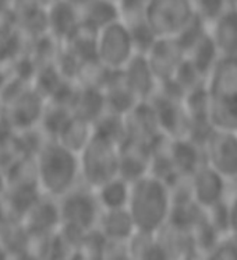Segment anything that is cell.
<instances>
[{
	"mask_svg": "<svg viewBox=\"0 0 237 260\" xmlns=\"http://www.w3.org/2000/svg\"><path fill=\"white\" fill-rule=\"evenodd\" d=\"M38 185L41 192L59 199L80 182L78 154L55 139L46 140L35 153Z\"/></svg>",
	"mask_w": 237,
	"mask_h": 260,
	"instance_id": "6da1fadb",
	"label": "cell"
},
{
	"mask_svg": "<svg viewBox=\"0 0 237 260\" xmlns=\"http://www.w3.org/2000/svg\"><path fill=\"white\" fill-rule=\"evenodd\" d=\"M170 190L164 181L147 174L130 183L127 210L137 231L155 234L166 224L169 215Z\"/></svg>",
	"mask_w": 237,
	"mask_h": 260,
	"instance_id": "7a4b0ae2",
	"label": "cell"
},
{
	"mask_svg": "<svg viewBox=\"0 0 237 260\" xmlns=\"http://www.w3.org/2000/svg\"><path fill=\"white\" fill-rule=\"evenodd\" d=\"M208 76L211 123L215 129L237 133V56H220Z\"/></svg>",
	"mask_w": 237,
	"mask_h": 260,
	"instance_id": "3957f363",
	"label": "cell"
},
{
	"mask_svg": "<svg viewBox=\"0 0 237 260\" xmlns=\"http://www.w3.org/2000/svg\"><path fill=\"white\" fill-rule=\"evenodd\" d=\"M120 144L94 132L85 147L78 153L80 181L95 190L118 176Z\"/></svg>",
	"mask_w": 237,
	"mask_h": 260,
	"instance_id": "277c9868",
	"label": "cell"
},
{
	"mask_svg": "<svg viewBox=\"0 0 237 260\" xmlns=\"http://www.w3.org/2000/svg\"><path fill=\"white\" fill-rule=\"evenodd\" d=\"M194 16L190 0H149L144 10L145 21L156 38H176Z\"/></svg>",
	"mask_w": 237,
	"mask_h": 260,
	"instance_id": "5b68a950",
	"label": "cell"
},
{
	"mask_svg": "<svg viewBox=\"0 0 237 260\" xmlns=\"http://www.w3.org/2000/svg\"><path fill=\"white\" fill-rule=\"evenodd\" d=\"M136 55L130 31L122 20H117L98 31L95 59L107 70H122Z\"/></svg>",
	"mask_w": 237,
	"mask_h": 260,
	"instance_id": "8992f818",
	"label": "cell"
},
{
	"mask_svg": "<svg viewBox=\"0 0 237 260\" xmlns=\"http://www.w3.org/2000/svg\"><path fill=\"white\" fill-rule=\"evenodd\" d=\"M57 203L62 224L77 226L83 231L95 228L102 213L95 192L81 182L57 199Z\"/></svg>",
	"mask_w": 237,
	"mask_h": 260,
	"instance_id": "52a82bcc",
	"label": "cell"
},
{
	"mask_svg": "<svg viewBox=\"0 0 237 260\" xmlns=\"http://www.w3.org/2000/svg\"><path fill=\"white\" fill-rule=\"evenodd\" d=\"M204 147L208 167L225 179L237 178L236 132L215 129Z\"/></svg>",
	"mask_w": 237,
	"mask_h": 260,
	"instance_id": "ba28073f",
	"label": "cell"
},
{
	"mask_svg": "<svg viewBox=\"0 0 237 260\" xmlns=\"http://www.w3.org/2000/svg\"><path fill=\"white\" fill-rule=\"evenodd\" d=\"M156 81L170 80L184 62L186 55L176 38H158L145 53Z\"/></svg>",
	"mask_w": 237,
	"mask_h": 260,
	"instance_id": "9c48e42d",
	"label": "cell"
},
{
	"mask_svg": "<svg viewBox=\"0 0 237 260\" xmlns=\"http://www.w3.org/2000/svg\"><path fill=\"white\" fill-rule=\"evenodd\" d=\"M31 238H40L51 235L59 230L62 224L60 210L57 199L41 193L32 207L27 211L23 220Z\"/></svg>",
	"mask_w": 237,
	"mask_h": 260,
	"instance_id": "30bf717a",
	"label": "cell"
},
{
	"mask_svg": "<svg viewBox=\"0 0 237 260\" xmlns=\"http://www.w3.org/2000/svg\"><path fill=\"white\" fill-rule=\"evenodd\" d=\"M190 181L192 199L203 209H209L215 203L223 200L226 179L208 165H204L197 172H194L190 176Z\"/></svg>",
	"mask_w": 237,
	"mask_h": 260,
	"instance_id": "8fae6325",
	"label": "cell"
},
{
	"mask_svg": "<svg viewBox=\"0 0 237 260\" xmlns=\"http://www.w3.org/2000/svg\"><path fill=\"white\" fill-rule=\"evenodd\" d=\"M126 84L138 101H147L155 90V76L145 55H136L120 70Z\"/></svg>",
	"mask_w": 237,
	"mask_h": 260,
	"instance_id": "7c38bea8",
	"label": "cell"
},
{
	"mask_svg": "<svg viewBox=\"0 0 237 260\" xmlns=\"http://www.w3.org/2000/svg\"><path fill=\"white\" fill-rule=\"evenodd\" d=\"M96 228L103 234V237L107 241H114V242H127L137 231L127 207L102 210Z\"/></svg>",
	"mask_w": 237,
	"mask_h": 260,
	"instance_id": "4fadbf2b",
	"label": "cell"
},
{
	"mask_svg": "<svg viewBox=\"0 0 237 260\" xmlns=\"http://www.w3.org/2000/svg\"><path fill=\"white\" fill-rule=\"evenodd\" d=\"M78 24V9L66 0H56L46 7V25L56 38L66 40Z\"/></svg>",
	"mask_w": 237,
	"mask_h": 260,
	"instance_id": "5bb4252c",
	"label": "cell"
},
{
	"mask_svg": "<svg viewBox=\"0 0 237 260\" xmlns=\"http://www.w3.org/2000/svg\"><path fill=\"white\" fill-rule=\"evenodd\" d=\"M211 37L219 56H237V9H226L215 20Z\"/></svg>",
	"mask_w": 237,
	"mask_h": 260,
	"instance_id": "9a60e30c",
	"label": "cell"
},
{
	"mask_svg": "<svg viewBox=\"0 0 237 260\" xmlns=\"http://www.w3.org/2000/svg\"><path fill=\"white\" fill-rule=\"evenodd\" d=\"M80 23L99 31L109 24L120 20L118 3L113 0H91L78 9Z\"/></svg>",
	"mask_w": 237,
	"mask_h": 260,
	"instance_id": "2e32d148",
	"label": "cell"
},
{
	"mask_svg": "<svg viewBox=\"0 0 237 260\" xmlns=\"http://www.w3.org/2000/svg\"><path fill=\"white\" fill-rule=\"evenodd\" d=\"M92 135H94L92 123L71 113V116L57 132L55 140L68 150L78 154L85 147V144L88 143Z\"/></svg>",
	"mask_w": 237,
	"mask_h": 260,
	"instance_id": "e0dca14e",
	"label": "cell"
},
{
	"mask_svg": "<svg viewBox=\"0 0 237 260\" xmlns=\"http://www.w3.org/2000/svg\"><path fill=\"white\" fill-rule=\"evenodd\" d=\"M31 241L32 238L24 226L23 221L9 218L0 226V246L7 256H14L29 250Z\"/></svg>",
	"mask_w": 237,
	"mask_h": 260,
	"instance_id": "ac0fdd59",
	"label": "cell"
},
{
	"mask_svg": "<svg viewBox=\"0 0 237 260\" xmlns=\"http://www.w3.org/2000/svg\"><path fill=\"white\" fill-rule=\"evenodd\" d=\"M94 192L102 210L126 209L130 194V183L123 178L116 176L96 187Z\"/></svg>",
	"mask_w": 237,
	"mask_h": 260,
	"instance_id": "d6986e66",
	"label": "cell"
},
{
	"mask_svg": "<svg viewBox=\"0 0 237 260\" xmlns=\"http://www.w3.org/2000/svg\"><path fill=\"white\" fill-rule=\"evenodd\" d=\"M191 238L194 250L198 252V253L204 254V256H207L222 239L220 234L209 222L207 215L198 222L197 225L192 228Z\"/></svg>",
	"mask_w": 237,
	"mask_h": 260,
	"instance_id": "ffe728a7",
	"label": "cell"
},
{
	"mask_svg": "<svg viewBox=\"0 0 237 260\" xmlns=\"http://www.w3.org/2000/svg\"><path fill=\"white\" fill-rule=\"evenodd\" d=\"M207 218L214 225L220 237L227 235L230 230V206L225 200H220L207 209Z\"/></svg>",
	"mask_w": 237,
	"mask_h": 260,
	"instance_id": "44dd1931",
	"label": "cell"
},
{
	"mask_svg": "<svg viewBox=\"0 0 237 260\" xmlns=\"http://www.w3.org/2000/svg\"><path fill=\"white\" fill-rule=\"evenodd\" d=\"M194 10L205 23H214L226 7L223 0H190Z\"/></svg>",
	"mask_w": 237,
	"mask_h": 260,
	"instance_id": "7402d4cb",
	"label": "cell"
},
{
	"mask_svg": "<svg viewBox=\"0 0 237 260\" xmlns=\"http://www.w3.org/2000/svg\"><path fill=\"white\" fill-rule=\"evenodd\" d=\"M205 260H237V237L227 235L220 239L207 256Z\"/></svg>",
	"mask_w": 237,
	"mask_h": 260,
	"instance_id": "603a6c76",
	"label": "cell"
},
{
	"mask_svg": "<svg viewBox=\"0 0 237 260\" xmlns=\"http://www.w3.org/2000/svg\"><path fill=\"white\" fill-rule=\"evenodd\" d=\"M229 235L237 237V198L230 204V230Z\"/></svg>",
	"mask_w": 237,
	"mask_h": 260,
	"instance_id": "cb8c5ba5",
	"label": "cell"
},
{
	"mask_svg": "<svg viewBox=\"0 0 237 260\" xmlns=\"http://www.w3.org/2000/svg\"><path fill=\"white\" fill-rule=\"evenodd\" d=\"M6 189H7L6 174H5V171L0 168V200H2V198L5 196V193H6Z\"/></svg>",
	"mask_w": 237,
	"mask_h": 260,
	"instance_id": "d4e9b609",
	"label": "cell"
},
{
	"mask_svg": "<svg viewBox=\"0 0 237 260\" xmlns=\"http://www.w3.org/2000/svg\"><path fill=\"white\" fill-rule=\"evenodd\" d=\"M66 2H68L70 5H73L74 7H77V9H81L83 6H85L88 2H91V0H66Z\"/></svg>",
	"mask_w": 237,
	"mask_h": 260,
	"instance_id": "484cf974",
	"label": "cell"
},
{
	"mask_svg": "<svg viewBox=\"0 0 237 260\" xmlns=\"http://www.w3.org/2000/svg\"><path fill=\"white\" fill-rule=\"evenodd\" d=\"M6 220H9V217H7L6 211H5L3 206H2V203H0V226L5 224V221Z\"/></svg>",
	"mask_w": 237,
	"mask_h": 260,
	"instance_id": "4316f807",
	"label": "cell"
},
{
	"mask_svg": "<svg viewBox=\"0 0 237 260\" xmlns=\"http://www.w3.org/2000/svg\"><path fill=\"white\" fill-rule=\"evenodd\" d=\"M226 9H237V0H223Z\"/></svg>",
	"mask_w": 237,
	"mask_h": 260,
	"instance_id": "83f0119b",
	"label": "cell"
},
{
	"mask_svg": "<svg viewBox=\"0 0 237 260\" xmlns=\"http://www.w3.org/2000/svg\"><path fill=\"white\" fill-rule=\"evenodd\" d=\"M9 259V256L6 254V252L3 250V248L0 246V260H7Z\"/></svg>",
	"mask_w": 237,
	"mask_h": 260,
	"instance_id": "f1b7e54d",
	"label": "cell"
},
{
	"mask_svg": "<svg viewBox=\"0 0 237 260\" xmlns=\"http://www.w3.org/2000/svg\"><path fill=\"white\" fill-rule=\"evenodd\" d=\"M113 2H116V3H118V2H120V0H113Z\"/></svg>",
	"mask_w": 237,
	"mask_h": 260,
	"instance_id": "f546056e",
	"label": "cell"
}]
</instances>
